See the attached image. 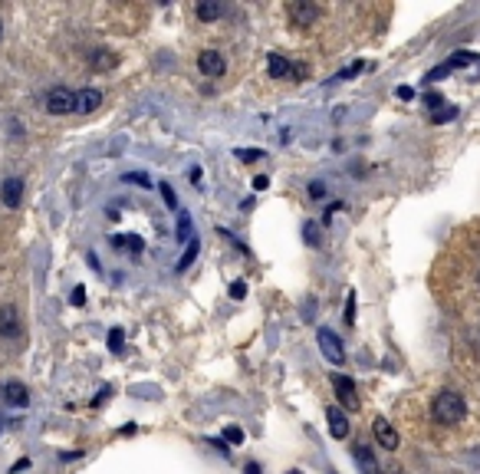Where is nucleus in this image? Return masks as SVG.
Masks as SVG:
<instances>
[{"mask_svg":"<svg viewBox=\"0 0 480 474\" xmlns=\"http://www.w3.org/2000/svg\"><path fill=\"white\" fill-rule=\"evenodd\" d=\"M254 188L266 191V188H270V178H266V175H257V178H254Z\"/></svg>","mask_w":480,"mask_h":474,"instance_id":"nucleus-33","label":"nucleus"},{"mask_svg":"<svg viewBox=\"0 0 480 474\" xmlns=\"http://www.w3.org/2000/svg\"><path fill=\"white\" fill-rule=\"evenodd\" d=\"M197 69H201L207 79H217V76H224L227 63H224V56L217 50H201L197 53Z\"/></svg>","mask_w":480,"mask_h":474,"instance_id":"nucleus-7","label":"nucleus"},{"mask_svg":"<svg viewBox=\"0 0 480 474\" xmlns=\"http://www.w3.org/2000/svg\"><path fill=\"white\" fill-rule=\"evenodd\" d=\"M115 63H119V60H115V56H112L109 50H95V53H93V66H95V69H103V73H105V69H112Z\"/></svg>","mask_w":480,"mask_h":474,"instance_id":"nucleus-17","label":"nucleus"},{"mask_svg":"<svg viewBox=\"0 0 480 474\" xmlns=\"http://www.w3.org/2000/svg\"><path fill=\"white\" fill-rule=\"evenodd\" d=\"M303 237H306L309 247H316L319 244V225L316 221H306V225H303Z\"/></svg>","mask_w":480,"mask_h":474,"instance_id":"nucleus-21","label":"nucleus"},{"mask_svg":"<svg viewBox=\"0 0 480 474\" xmlns=\"http://www.w3.org/2000/svg\"><path fill=\"white\" fill-rule=\"evenodd\" d=\"M46 113L53 115H66V113H76V93L56 86L50 96H46Z\"/></svg>","mask_w":480,"mask_h":474,"instance_id":"nucleus-6","label":"nucleus"},{"mask_svg":"<svg viewBox=\"0 0 480 474\" xmlns=\"http://www.w3.org/2000/svg\"><path fill=\"white\" fill-rule=\"evenodd\" d=\"M24 468H30V458H20V461H17V465H14V468H10V474H17V471H24Z\"/></svg>","mask_w":480,"mask_h":474,"instance_id":"nucleus-35","label":"nucleus"},{"mask_svg":"<svg viewBox=\"0 0 480 474\" xmlns=\"http://www.w3.org/2000/svg\"><path fill=\"white\" fill-rule=\"evenodd\" d=\"M0 36H4V24H0Z\"/></svg>","mask_w":480,"mask_h":474,"instance_id":"nucleus-40","label":"nucleus"},{"mask_svg":"<svg viewBox=\"0 0 480 474\" xmlns=\"http://www.w3.org/2000/svg\"><path fill=\"white\" fill-rule=\"evenodd\" d=\"M457 119V105H444V109H437V113H431V125H444V122Z\"/></svg>","mask_w":480,"mask_h":474,"instance_id":"nucleus-18","label":"nucleus"},{"mask_svg":"<svg viewBox=\"0 0 480 474\" xmlns=\"http://www.w3.org/2000/svg\"><path fill=\"white\" fill-rule=\"evenodd\" d=\"M231 297H234V300H244V297H247V284H244V280H234V284H231Z\"/></svg>","mask_w":480,"mask_h":474,"instance_id":"nucleus-30","label":"nucleus"},{"mask_svg":"<svg viewBox=\"0 0 480 474\" xmlns=\"http://www.w3.org/2000/svg\"><path fill=\"white\" fill-rule=\"evenodd\" d=\"M398 96H402V99H412L414 89H412V86H402V89H398Z\"/></svg>","mask_w":480,"mask_h":474,"instance_id":"nucleus-36","label":"nucleus"},{"mask_svg":"<svg viewBox=\"0 0 480 474\" xmlns=\"http://www.w3.org/2000/svg\"><path fill=\"white\" fill-rule=\"evenodd\" d=\"M286 17H290L293 26H313L319 20V4L313 0H293L286 7Z\"/></svg>","mask_w":480,"mask_h":474,"instance_id":"nucleus-4","label":"nucleus"},{"mask_svg":"<svg viewBox=\"0 0 480 474\" xmlns=\"http://www.w3.org/2000/svg\"><path fill=\"white\" fill-rule=\"evenodd\" d=\"M362 69H365V63H352L349 69H343V73L335 76V83H343V79H352V76H355V73H362Z\"/></svg>","mask_w":480,"mask_h":474,"instance_id":"nucleus-28","label":"nucleus"},{"mask_svg":"<svg viewBox=\"0 0 480 474\" xmlns=\"http://www.w3.org/2000/svg\"><path fill=\"white\" fill-rule=\"evenodd\" d=\"M24 336V319H20L17 306H0V339H20Z\"/></svg>","mask_w":480,"mask_h":474,"instance_id":"nucleus-5","label":"nucleus"},{"mask_svg":"<svg viewBox=\"0 0 480 474\" xmlns=\"http://www.w3.org/2000/svg\"><path fill=\"white\" fill-rule=\"evenodd\" d=\"M69 303H73V306H83V303H86V290H83V287H76V290H73V297H69Z\"/></svg>","mask_w":480,"mask_h":474,"instance_id":"nucleus-31","label":"nucleus"},{"mask_svg":"<svg viewBox=\"0 0 480 474\" xmlns=\"http://www.w3.org/2000/svg\"><path fill=\"white\" fill-rule=\"evenodd\" d=\"M112 244H115V247H129V250H135V254L145 247V244L138 241V237H132V234H119V237H112Z\"/></svg>","mask_w":480,"mask_h":474,"instance_id":"nucleus-20","label":"nucleus"},{"mask_svg":"<svg viewBox=\"0 0 480 474\" xmlns=\"http://www.w3.org/2000/svg\"><path fill=\"white\" fill-rule=\"evenodd\" d=\"M326 418H329V431H333V438H345L349 435V422H345V412L343 408H326Z\"/></svg>","mask_w":480,"mask_h":474,"instance_id":"nucleus-16","label":"nucleus"},{"mask_svg":"<svg viewBox=\"0 0 480 474\" xmlns=\"http://www.w3.org/2000/svg\"><path fill=\"white\" fill-rule=\"evenodd\" d=\"M191 234H194V225H191V217L181 211L178 215V241H188ZM191 241H194V237H191Z\"/></svg>","mask_w":480,"mask_h":474,"instance_id":"nucleus-19","label":"nucleus"},{"mask_svg":"<svg viewBox=\"0 0 480 474\" xmlns=\"http://www.w3.org/2000/svg\"><path fill=\"white\" fill-rule=\"evenodd\" d=\"M372 431H375V441H378V445H382L385 451H395V448H398V431H395V425L388 422V418H382V415H378L375 422H372Z\"/></svg>","mask_w":480,"mask_h":474,"instance_id":"nucleus-8","label":"nucleus"},{"mask_svg":"<svg viewBox=\"0 0 480 474\" xmlns=\"http://www.w3.org/2000/svg\"><path fill=\"white\" fill-rule=\"evenodd\" d=\"M244 438H247V435H244V428H237V425H227V428H224V441H231V445H244Z\"/></svg>","mask_w":480,"mask_h":474,"instance_id":"nucleus-22","label":"nucleus"},{"mask_svg":"<svg viewBox=\"0 0 480 474\" xmlns=\"http://www.w3.org/2000/svg\"><path fill=\"white\" fill-rule=\"evenodd\" d=\"M345 323H355V290H349V303H345Z\"/></svg>","mask_w":480,"mask_h":474,"instance_id":"nucleus-29","label":"nucleus"},{"mask_svg":"<svg viewBox=\"0 0 480 474\" xmlns=\"http://www.w3.org/2000/svg\"><path fill=\"white\" fill-rule=\"evenodd\" d=\"M329 191H326V185H323V181H309V198H326Z\"/></svg>","mask_w":480,"mask_h":474,"instance_id":"nucleus-27","label":"nucleus"},{"mask_svg":"<svg viewBox=\"0 0 480 474\" xmlns=\"http://www.w3.org/2000/svg\"><path fill=\"white\" fill-rule=\"evenodd\" d=\"M125 181H135V185H142V188H152V185H148V178L142 172H138V175H125Z\"/></svg>","mask_w":480,"mask_h":474,"instance_id":"nucleus-32","label":"nucleus"},{"mask_svg":"<svg viewBox=\"0 0 480 474\" xmlns=\"http://www.w3.org/2000/svg\"><path fill=\"white\" fill-rule=\"evenodd\" d=\"M109 349L112 353H122V329H109Z\"/></svg>","mask_w":480,"mask_h":474,"instance_id":"nucleus-26","label":"nucleus"},{"mask_svg":"<svg viewBox=\"0 0 480 474\" xmlns=\"http://www.w3.org/2000/svg\"><path fill=\"white\" fill-rule=\"evenodd\" d=\"M316 343H319V353L326 356L333 366H343V362H345V346H343V339L335 336L329 326H319Z\"/></svg>","mask_w":480,"mask_h":474,"instance_id":"nucleus-3","label":"nucleus"},{"mask_svg":"<svg viewBox=\"0 0 480 474\" xmlns=\"http://www.w3.org/2000/svg\"><path fill=\"white\" fill-rule=\"evenodd\" d=\"M247 474H260V465H257V461H250V465H247Z\"/></svg>","mask_w":480,"mask_h":474,"instance_id":"nucleus-37","label":"nucleus"},{"mask_svg":"<svg viewBox=\"0 0 480 474\" xmlns=\"http://www.w3.org/2000/svg\"><path fill=\"white\" fill-rule=\"evenodd\" d=\"M0 201L7 207H20L24 201V178H7L0 185Z\"/></svg>","mask_w":480,"mask_h":474,"instance_id":"nucleus-12","label":"nucleus"},{"mask_svg":"<svg viewBox=\"0 0 480 474\" xmlns=\"http://www.w3.org/2000/svg\"><path fill=\"white\" fill-rule=\"evenodd\" d=\"M474 60H477V56L464 50V53H457V56H451L447 63H441L437 69H431V73H428V79H441V76H447V73H454V69H461V66H471Z\"/></svg>","mask_w":480,"mask_h":474,"instance_id":"nucleus-11","label":"nucleus"},{"mask_svg":"<svg viewBox=\"0 0 480 474\" xmlns=\"http://www.w3.org/2000/svg\"><path fill=\"white\" fill-rule=\"evenodd\" d=\"M4 428H7V418H0V431H4Z\"/></svg>","mask_w":480,"mask_h":474,"instance_id":"nucleus-38","label":"nucleus"},{"mask_svg":"<svg viewBox=\"0 0 480 474\" xmlns=\"http://www.w3.org/2000/svg\"><path fill=\"white\" fill-rule=\"evenodd\" d=\"M431 415H434V422H441V425H461L464 418H467V402H464L461 392L444 388V392H437L434 402H431Z\"/></svg>","mask_w":480,"mask_h":474,"instance_id":"nucleus-1","label":"nucleus"},{"mask_svg":"<svg viewBox=\"0 0 480 474\" xmlns=\"http://www.w3.org/2000/svg\"><path fill=\"white\" fill-rule=\"evenodd\" d=\"M4 402H7V406H14V408H26L30 406V388L24 386V382H7V386H4Z\"/></svg>","mask_w":480,"mask_h":474,"instance_id":"nucleus-10","label":"nucleus"},{"mask_svg":"<svg viewBox=\"0 0 480 474\" xmlns=\"http://www.w3.org/2000/svg\"><path fill=\"white\" fill-rule=\"evenodd\" d=\"M99 105H103V93H99V89H79L76 93V113L89 115V113H95Z\"/></svg>","mask_w":480,"mask_h":474,"instance_id":"nucleus-13","label":"nucleus"},{"mask_svg":"<svg viewBox=\"0 0 480 474\" xmlns=\"http://www.w3.org/2000/svg\"><path fill=\"white\" fill-rule=\"evenodd\" d=\"M194 14H197L201 24H214V20L224 17V4L221 0H201V4L194 7Z\"/></svg>","mask_w":480,"mask_h":474,"instance_id":"nucleus-15","label":"nucleus"},{"mask_svg":"<svg viewBox=\"0 0 480 474\" xmlns=\"http://www.w3.org/2000/svg\"><path fill=\"white\" fill-rule=\"evenodd\" d=\"M428 105H431V109H434V113H437V105H444V99H441V96H437V93H431V96H428Z\"/></svg>","mask_w":480,"mask_h":474,"instance_id":"nucleus-34","label":"nucleus"},{"mask_svg":"<svg viewBox=\"0 0 480 474\" xmlns=\"http://www.w3.org/2000/svg\"><path fill=\"white\" fill-rule=\"evenodd\" d=\"M286 474H303V471H286Z\"/></svg>","mask_w":480,"mask_h":474,"instance_id":"nucleus-39","label":"nucleus"},{"mask_svg":"<svg viewBox=\"0 0 480 474\" xmlns=\"http://www.w3.org/2000/svg\"><path fill=\"white\" fill-rule=\"evenodd\" d=\"M352 458H355V465H359L362 474H382V468H378L375 455H372V448L365 441H355V445H352Z\"/></svg>","mask_w":480,"mask_h":474,"instance_id":"nucleus-9","label":"nucleus"},{"mask_svg":"<svg viewBox=\"0 0 480 474\" xmlns=\"http://www.w3.org/2000/svg\"><path fill=\"white\" fill-rule=\"evenodd\" d=\"M237 158L250 165V162H260V158H266V155L260 152V148H237Z\"/></svg>","mask_w":480,"mask_h":474,"instance_id":"nucleus-23","label":"nucleus"},{"mask_svg":"<svg viewBox=\"0 0 480 474\" xmlns=\"http://www.w3.org/2000/svg\"><path fill=\"white\" fill-rule=\"evenodd\" d=\"M162 198H165V205L172 207V211H178V198H174L172 185H165V181H162Z\"/></svg>","mask_w":480,"mask_h":474,"instance_id":"nucleus-25","label":"nucleus"},{"mask_svg":"<svg viewBox=\"0 0 480 474\" xmlns=\"http://www.w3.org/2000/svg\"><path fill=\"white\" fill-rule=\"evenodd\" d=\"M194 257H197V241H191V247L184 250V257L178 260V270H188V264H191Z\"/></svg>","mask_w":480,"mask_h":474,"instance_id":"nucleus-24","label":"nucleus"},{"mask_svg":"<svg viewBox=\"0 0 480 474\" xmlns=\"http://www.w3.org/2000/svg\"><path fill=\"white\" fill-rule=\"evenodd\" d=\"M266 69H270V79H290L293 76V63L283 60L280 53H266Z\"/></svg>","mask_w":480,"mask_h":474,"instance_id":"nucleus-14","label":"nucleus"},{"mask_svg":"<svg viewBox=\"0 0 480 474\" xmlns=\"http://www.w3.org/2000/svg\"><path fill=\"white\" fill-rule=\"evenodd\" d=\"M333 388H335V398L343 402V412H359L362 408V398L359 392H355V382L349 379V376H343V372H333Z\"/></svg>","mask_w":480,"mask_h":474,"instance_id":"nucleus-2","label":"nucleus"}]
</instances>
